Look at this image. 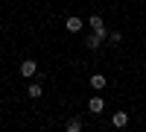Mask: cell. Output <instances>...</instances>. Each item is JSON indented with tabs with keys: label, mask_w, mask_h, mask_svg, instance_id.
I'll return each instance as SVG.
<instances>
[{
	"label": "cell",
	"mask_w": 146,
	"mask_h": 132,
	"mask_svg": "<svg viewBox=\"0 0 146 132\" xmlns=\"http://www.w3.org/2000/svg\"><path fill=\"white\" fill-rule=\"evenodd\" d=\"M105 82H108V79H105L102 74H94V76H91V88H96V91H102V88H105Z\"/></svg>",
	"instance_id": "cell-7"
},
{
	"label": "cell",
	"mask_w": 146,
	"mask_h": 132,
	"mask_svg": "<svg viewBox=\"0 0 146 132\" xmlns=\"http://www.w3.org/2000/svg\"><path fill=\"white\" fill-rule=\"evenodd\" d=\"M64 29H67V32H82V29H85V21H82V18H67V21H64Z\"/></svg>",
	"instance_id": "cell-4"
},
{
	"label": "cell",
	"mask_w": 146,
	"mask_h": 132,
	"mask_svg": "<svg viewBox=\"0 0 146 132\" xmlns=\"http://www.w3.org/2000/svg\"><path fill=\"white\" fill-rule=\"evenodd\" d=\"M27 91H29V97H32V100H38L41 94H44V85H41V82H32V85H29Z\"/></svg>",
	"instance_id": "cell-8"
},
{
	"label": "cell",
	"mask_w": 146,
	"mask_h": 132,
	"mask_svg": "<svg viewBox=\"0 0 146 132\" xmlns=\"http://www.w3.org/2000/svg\"><path fill=\"white\" fill-rule=\"evenodd\" d=\"M102 35H96V32H91L88 35V38H85V47H88V50H100V47H102Z\"/></svg>",
	"instance_id": "cell-5"
},
{
	"label": "cell",
	"mask_w": 146,
	"mask_h": 132,
	"mask_svg": "<svg viewBox=\"0 0 146 132\" xmlns=\"http://www.w3.org/2000/svg\"><path fill=\"white\" fill-rule=\"evenodd\" d=\"M64 129L67 132H82V121H79V117H70V121L64 123Z\"/></svg>",
	"instance_id": "cell-9"
},
{
	"label": "cell",
	"mask_w": 146,
	"mask_h": 132,
	"mask_svg": "<svg viewBox=\"0 0 146 132\" xmlns=\"http://www.w3.org/2000/svg\"><path fill=\"white\" fill-rule=\"evenodd\" d=\"M111 126L126 129V126H129V112H114V115H111Z\"/></svg>",
	"instance_id": "cell-3"
},
{
	"label": "cell",
	"mask_w": 146,
	"mask_h": 132,
	"mask_svg": "<svg viewBox=\"0 0 146 132\" xmlns=\"http://www.w3.org/2000/svg\"><path fill=\"white\" fill-rule=\"evenodd\" d=\"M88 112H94V115L105 112V100H102V97H91V100H88Z\"/></svg>",
	"instance_id": "cell-6"
},
{
	"label": "cell",
	"mask_w": 146,
	"mask_h": 132,
	"mask_svg": "<svg viewBox=\"0 0 146 132\" xmlns=\"http://www.w3.org/2000/svg\"><path fill=\"white\" fill-rule=\"evenodd\" d=\"M85 23L91 27V32H96V35H102V38H108V27H105V21H102L100 15H91Z\"/></svg>",
	"instance_id": "cell-1"
},
{
	"label": "cell",
	"mask_w": 146,
	"mask_h": 132,
	"mask_svg": "<svg viewBox=\"0 0 146 132\" xmlns=\"http://www.w3.org/2000/svg\"><path fill=\"white\" fill-rule=\"evenodd\" d=\"M108 44H120V41H123V32H117V29H111V32H108V38H105Z\"/></svg>",
	"instance_id": "cell-10"
},
{
	"label": "cell",
	"mask_w": 146,
	"mask_h": 132,
	"mask_svg": "<svg viewBox=\"0 0 146 132\" xmlns=\"http://www.w3.org/2000/svg\"><path fill=\"white\" fill-rule=\"evenodd\" d=\"M35 74H38V62H35V59L21 62V76H23V79H29V76H35Z\"/></svg>",
	"instance_id": "cell-2"
}]
</instances>
